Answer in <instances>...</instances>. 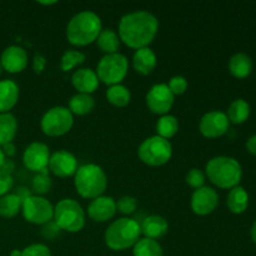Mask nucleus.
<instances>
[{
	"label": "nucleus",
	"mask_w": 256,
	"mask_h": 256,
	"mask_svg": "<svg viewBox=\"0 0 256 256\" xmlns=\"http://www.w3.org/2000/svg\"><path fill=\"white\" fill-rule=\"evenodd\" d=\"M205 174L202 172L200 169H196V168H194V169L190 170L189 172L186 174V184L189 185L190 188H192V189L198 190L200 189V188L204 186L205 184Z\"/></svg>",
	"instance_id": "f704fd0d"
},
{
	"label": "nucleus",
	"mask_w": 256,
	"mask_h": 256,
	"mask_svg": "<svg viewBox=\"0 0 256 256\" xmlns=\"http://www.w3.org/2000/svg\"><path fill=\"white\" fill-rule=\"evenodd\" d=\"M12 185H14V180L12 175L0 170V198L9 194L10 190L12 189Z\"/></svg>",
	"instance_id": "4c0bfd02"
},
{
	"label": "nucleus",
	"mask_w": 256,
	"mask_h": 256,
	"mask_svg": "<svg viewBox=\"0 0 256 256\" xmlns=\"http://www.w3.org/2000/svg\"><path fill=\"white\" fill-rule=\"evenodd\" d=\"M42 235H44V238H46V239H55L56 236H59L62 230H60L59 226L52 220V222H48V224L42 225Z\"/></svg>",
	"instance_id": "58836bf2"
},
{
	"label": "nucleus",
	"mask_w": 256,
	"mask_h": 256,
	"mask_svg": "<svg viewBox=\"0 0 256 256\" xmlns=\"http://www.w3.org/2000/svg\"><path fill=\"white\" fill-rule=\"evenodd\" d=\"M22 256H52L49 248L42 244H32L25 248L22 252Z\"/></svg>",
	"instance_id": "e433bc0d"
},
{
	"label": "nucleus",
	"mask_w": 256,
	"mask_h": 256,
	"mask_svg": "<svg viewBox=\"0 0 256 256\" xmlns=\"http://www.w3.org/2000/svg\"><path fill=\"white\" fill-rule=\"evenodd\" d=\"M128 70H129V62L126 56L120 52H115L102 58L95 72L99 78V82L112 86L120 84L126 78Z\"/></svg>",
	"instance_id": "6e6552de"
},
{
	"label": "nucleus",
	"mask_w": 256,
	"mask_h": 256,
	"mask_svg": "<svg viewBox=\"0 0 256 256\" xmlns=\"http://www.w3.org/2000/svg\"><path fill=\"white\" fill-rule=\"evenodd\" d=\"M168 86H169L170 92L174 94V96L175 95H182L188 90V80L184 76L176 75L169 80Z\"/></svg>",
	"instance_id": "c9c22d12"
},
{
	"label": "nucleus",
	"mask_w": 256,
	"mask_h": 256,
	"mask_svg": "<svg viewBox=\"0 0 256 256\" xmlns=\"http://www.w3.org/2000/svg\"><path fill=\"white\" fill-rule=\"evenodd\" d=\"M159 30V20L154 14L145 10L129 12L120 19V42L132 49L148 48L155 39Z\"/></svg>",
	"instance_id": "f257e3e1"
},
{
	"label": "nucleus",
	"mask_w": 256,
	"mask_h": 256,
	"mask_svg": "<svg viewBox=\"0 0 256 256\" xmlns=\"http://www.w3.org/2000/svg\"><path fill=\"white\" fill-rule=\"evenodd\" d=\"M99 78L94 70L89 68H82L76 70L72 76V84L79 94H89L94 92L99 88Z\"/></svg>",
	"instance_id": "a211bd4d"
},
{
	"label": "nucleus",
	"mask_w": 256,
	"mask_h": 256,
	"mask_svg": "<svg viewBox=\"0 0 256 256\" xmlns=\"http://www.w3.org/2000/svg\"><path fill=\"white\" fill-rule=\"evenodd\" d=\"M226 205L232 214H242L249 206V195L242 186H235L229 192Z\"/></svg>",
	"instance_id": "5701e85b"
},
{
	"label": "nucleus",
	"mask_w": 256,
	"mask_h": 256,
	"mask_svg": "<svg viewBox=\"0 0 256 256\" xmlns=\"http://www.w3.org/2000/svg\"><path fill=\"white\" fill-rule=\"evenodd\" d=\"M48 168L55 176L64 179L75 175L78 170V160L72 152L66 150H58L50 155Z\"/></svg>",
	"instance_id": "4468645a"
},
{
	"label": "nucleus",
	"mask_w": 256,
	"mask_h": 256,
	"mask_svg": "<svg viewBox=\"0 0 256 256\" xmlns=\"http://www.w3.org/2000/svg\"><path fill=\"white\" fill-rule=\"evenodd\" d=\"M158 64L156 54L148 48H142V49H138L134 52L132 56V66L136 70V72L142 75H149L155 70Z\"/></svg>",
	"instance_id": "6ab92c4d"
},
{
	"label": "nucleus",
	"mask_w": 256,
	"mask_h": 256,
	"mask_svg": "<svg viewBox=\"0 0 256 256\" xmlns=\"http://www.w3.org/2000/svg\"><path fill=\"white\" fill-rule=\"evenodd\" d=\"M140 228H142V234L145 238L158 240L166 234L169 230V224H168L166 219L160 215H150V216L145 218Z\"/></svg>",
	"instance_id": "412c9836"
},
{
	"label": "nucleus",
	"mask_w": 256,
	"mask_h": 256,
	"mask_svg": "<svg viewBox=\"0 0 256 256\" xmlns=\"http://www.w3.org/2000/svg\"><path fill=\"white\" fill-rule=\"evenodd\" d=\"M95 100L89 94H75L69 102V110L72 115H88L94 110Z\"/></svg>",
	"instance_id": "393cba45"
},
{
	"label": "nucleus",
	"mask_w": 256,
	"mask_h": 256,
	"mask_svg": "<svg viewBox=\"0 0 256 256\" xmlns=\"http://www.w3.org/2000/svg\"><path fill=\"white\" fill-rule=\"evenodd\" d=\"M2 72H4V69H2V64H0V75H2Z\"/></svg>",
	"instance_id": "09e8293b"
},
{
	"label": "nucleus",
	"mask_w": 256,
	"mask_h": 256,
	"mask_svg": "<svg viewBox=\"0 0 256 256\" xmlns=\"http://www.w3.org/2000/svg\"><path fill=\"white\" fill-rule=\"evenodd\" d=\"M10 256H22V252H20V250H12V252H10Z\"/></svg>",
	"instance_id": "49530a36"
},
{
	"label": "nucleus",
	"mask_w": 256,
	"mask_h": 256,
	"mask_svg": "<svg viewBox=\"0 0 256 256\" xmlns=\"http://www.w3.org/2000/svg\"><path fill=\"white\" fill-rule=\"evenodd\" d=\"M174 98L168 84H155L146 94V105L150 112L162 116L172 110Z\"/></svg>",
	"instance_id": "9b49d317"
},
{
	"label": "nucleus",
	"mask_w": 256,
	"mask_h": 256,
	"mask_svg": "<svg viewBox=\"0 0 256 256\" xmlns=\"http://www.w3.org/2000/svg\"><path fill=\"white\" fill-rule=\"evenodd\" d=\"M226 116L229 119V122H232V124H242L250 116V105L242 99L234 100L230 104Z\"/></svg>",
	"instance_id": "cd10ccee"
},
{
	"label": "nucleus",
	"mask_w": 256,
	"mask_h": 256,
	"mask_svg": "<svg viewBox=\"0 0 256 256\" xmlns=\"http://www.w3.org/2000/svg\"><path fill=\"white\" fill-rule=\"evenodd\" d=\"M22 200L16 194H6L0 198V216L12 219L22 212Z\"/></svg>",
	"instance_id": "bb28decb"
},
{
	"label": "nucleus",
	"mask_w": 256,
	"mask_h": 256,
	"mask_svg": "<svg viewBox=\"0 0 256 256\" xmlns=\"http://www.w3.org/2000/svg\"><path fill=\"white\" fill-rule=\"evenodd\" d=\"M219 204V195L212 188L202 186L192 195V209L194 214L205 216L214 212Z\"/></svg>",
	"instance_id": "2eb2a0df"
},
{
	"label": "nucleus",
	"mask_w": 256,
	"mask_h": 256,
	"mask_svg": "<svg viewBox=\"0 0 256 256\" xmlns=\"http://www.w3.org/2000/svg\"><path fill=\"white\" fill-rule=\"evenodd\" d=\"M116 202L112 196H102L92 200L88 206V216L96 222H106L116 214Z\"/></svg>",
	"instance_id": "f3484780"
},
{
	"label": "nucleus",
	"mask_w": 256,
	"mask_h": 256,
	"mask_svg": "<svg viewBox=\"0 0 256 256\" xmlns=\"http://www.w3.org/2000/svg\"><path fill=\"white\" fill-rule=\"evenodd\" d=\"M5 159H6V158H5L4 152H2V146H0V168H2V164H4Z\"/></svg>",
	"instance_id": "a18cd8bd"
},
{
	"label": "nucleus",
	"mask_w": 256,
	"mask_h": 256,
	"mask_svg": "<svg viewBox=\"0 0 256 256\" xmlns=\"http://www.w3.org/2000/svg\"><path fill=\"white\" fill-rule=\"evenodd\" d=\"M179 132V122L172 115H162L156 122V132L158 136L162 138V139H172V136L178 134Z\"/></svg>",
	"instance_id": "c756f323"
},
{
	"label": "nucleus",
	"mask_w": 256,
	"mask_h": 256,
	"mask_svg": "<svg viewBox=\"0 0 256 256\" xmlns=\"http://www.w3.org/2000/svg\"><path fill=\"white\" fill-rule=\"evenodd\" d=\"M46 66V59L42 54H35L34 60H32V69L35 74H40Z\"/></svg>",
	"instance_id": "ea45409f"
},
{
	"label": "nucleus",
	"mask_w": 256,
	"mask_h": 256,
	"mask_svg": "<svg viewBox=\"0 0 256 256\" xmlns=\"http://www.w3.org/2000/svg\"><path fill=\"white\" fill-rule=\"evenodd\" d=\"M138 208V200L134 196H122L116 202V210L124 215L132 214Z\"/></svg>",
	"instance_id": "72a5a7b5"
},
{
	"label": "nucleus",
	"mask_w": 256,
	"mask_h": 256,
	"mask_svg": "<svg viewBox=\"0 0 256 256\" xmlns=\"http://www.w3.org/2000/svg\"><path fill=\"white\" fill-rule=\"evenodd\" d=\"M102 30V20L99 15L90 10L78 12L68 22V42L74 46H86L96 42Z\"/></svg>",
	"instance_id": "f03ea898"
},
{
	"label": "nucleus",
	"mask_w": 256,
	"mask_h": 256,
	"mask_svg": "<svg viewBox=\"0 0 256 256\" xmlns=\"http://www.w3.org/2000/svg\"><path fill=\"white\" fill-rule=\"evenodd\" d=\"M52 220L62 232H78L85 226V212L75 200L62 199L54 206Z\"/></svg>",
	"instance_id": "423d86ee"
},
{
	"label": "nucleus",
	"mask_w": 256,
	"mask_h": 256,
	"mask_svg": "<svg viewBox=\"0 0 256 256\" xmlns=\"http://www.w3.org/2000/svg\"><path fill=\"white\" fill-rule=\"evenodd\" d=\"M230 122L226 114L222 112H209L202 115L199 124V130L202 136L208 139H215L225 135L229 130Z\"/></svg>",
	"instance_id": "ddd939ff"
},
{
	"label": "nucleus",
	"mask_w": 256,
	"mask_h": 256,
	"mask_svg": "<svg viewBox=\"0 0 256 256\" xmlns=\"http://www.w3.org/2000/svg\"><path fill=\"white\" fill-rule=\"evenodd\" d=\"M205 176L220 189H230L239 186L242 182V169L236 159L230 156H215L208 162Z\"/></svg>",
	"instance_id": "7ed1b4c3"
},
{
	"label": "nucleus",
	"mask_w": 256,
	"mask_h": 256,
	"mask_svg": "<svg viewBox=\"0 0 256 256\" xmlns=\"http://www.w3.org/2000/svg\"><path fill=\"white\" fill-rule=\"evenodd\" d=\"M106 99L112 105L116 108H125L130 102L132 94L129 89L122 84L112 85L106 90Z\"/></svg>",
	"instance_id": "c85d7f7f"
},
{
	"label": "nucleus",
	"mask_w": 256,
	"mask_h": 256,
	"mask_svg": "<svg viewBox=\"0 0 256 256\" xmlns=\"http://www.w3.org/2000/svg\"><path fill=\"white\" fill-rule=\"evenodd\" d=\"M50 160V150L44 142H32L22 154V162L25 168L32 172H48Z\"/></svg>",
	"instance_id": "f8f14e48"
},
{
	"label": "nucleus",
	"mask_w": 256,
	"mask_h": 256,
	"mask_svg": "<svg viewBox=\"0 0 256 256\" xmlns=\"http://www.w3.org/2000/svg\"><path fill=\"white\" fill-rule=\"evenodd\" d=\"M96 45L106 55L115 54L120 48V38L114 30L104 29L96 39Z\"/></svg>",
	"instance_id": "a878e982"
},
{
	"label": "nucleus",
	"mask_w": 256,
	"mask_h": 256,
	"mask_svg": "<svg viewBox=\"0 0 256 256\" xmlns=\"http://www.w3.org/2000/svg\"><path fill=\"white\" fill-rule=\"evenodd\" d=\"M2 152H4L5 158H10V156H14L15 155V145L12 142H8V144L2 145Z\"/></svg>",
	"instance_id": "a19ab883"
},
{
	"label": "nucleus",
	"mask_w": 256,
	"mask_h": 256,
	"mask_svg": "<svg viewBox=\"0 0 256 256\" xmlns=\"http://www.w3.org/2000/svg\"><path fill=\"white\" fill-rule=\"evenodd\" d=\"M76 192L84 199H96L102 196L108 186V178L102 166L85 164L78 168L74 175Z\"/></svg>",
	"instance_id": "20e7f679"
},
{
	"label": "nucleus",
	"mask_w": 256,
	"mask_h": 256,
	"mask_svg": "<svg viewBox=\"0 0 256 256\" xmlns=\"http://www.w3.org/2000/svg\"><path fill=\"white\" fill-rule=\"evenodd\" d=\"M85 60V55L78 50H66L62 54V60H60V68L62 72H70L78 65L82 64Z\"/></svg>",
	"instance_id": "2f4dec72"
},
{
	"label": "nucleus",
	"mask_w": 256,
	"mask_h": 256,
	"mask_svg": "<svg viewBox=\"0 0 256 256\" xmlns=\"http://www.w3.org/2000/svg\"><path fill=\"white\" fill-rule=\"evenodd\" d=\"M18 132L16 118L10 112L0 114V146L12 142Z\"/></svg>",
	"instance_id": "b1692460"
},
{
	"label": "nucleus",
	"mask_w": 256,
	"mask_h": 256,
	"mask_svg": "<svg viewBox=\"0 0 256 256\" xmlns=\"http://www.w3.org/2000/svg\"><path fill=\"white\" fill-rule=\"evenodd\" d=\"M142 228L134 219L122 218L109 225L105 232V244L115 252H122L134 246L140 239Z\"/></svg>",
	"instance_id": "39448f33"
},
{
	"label": "nucleus",
	"mask_w": 256,
	"mask_h": 256,
	"mask_svg": "<svg viewBox=\"0 0 256 256\" xmlns=\"http://www.w3.org/2000/svg\"><path fill=\"white\" fill-rule=\"evenodd\" d=\"M246 149L250 154L256 156V134L252 135V138H249V140L246 142Z\"/></svg>",
	"instance_id": "79ce46f5"
},
{
	"label": "nucleus",
	"mask_w": 256,
	"mask_h": 256,
	"mask_svg": "<svg viewBox=\"0 0 256 256\" xmlns=\"http://www.w3.org/2000/svg\"><path fill=\"white\" fill-rule=\"evenodd\" d=\"M39 4H42V5H54V4H56V2H39Z\"/></svg>",
	"instance_id": "de8ad7c7"
},
{
	"label": "nucleus",
	"mask_w": 256,
	"mask_h": 256,
	"mask_svg": "<svg viewBox=\"0 0 256 256\" xmlns=\"http://www.w3.org/2000/svg\"><path fill=\"white\" fill-rule=\"evenodd\" d=\"M28 52L18 45H12L2 50L0 56V64L5 72L10 74H18L28 66Z\"/></svg>",
	"instance_id": "dca6fc26"
},
{
	"label": "nucleus",
	"mask_w": 256,
	"mask_h": 256,
	"mask_svg": "<svg viewBox=\"0 0 256 256\" xmlns=\"http://www.w3.org/2000/svg\"><path fill=\"white\" fill-rule=\"evenodd\" d=\"M134 256H162V249L156 240L139 239V242L132 246Z\"/></svg>",
	"instance_id": "7c9ffc66"
},
{
	"label": "nucleus",
	"mask_w": 256,
	"mask_h": 256,
	"mask_svg": "<svg viewBox=\"0 0 256 256\" xmlns=\"http://www.w3.org/2000/svg\"><path fill=\"white\" fill-rule=\"evenodd\" d=\"M50 188H52V179L48 175V172L35 175L34 179H32V190L39 196L42 194H46L50 190Z\"/></svg>",
	"instance_id": "473e14b6"
},
{
	"label": "nucleus",
	"mask_w": 256,
	"mask_h": 256,
	"mask_svg": "<svg viewBox=\"0 0 256 256\" xmlns=\"http://www.w3.org/2000/svg\"><path fill=\"white\" fill-rule=\"evenodd\" d=\"M250 235H252V240L256 244V222L252 224V230H250Z\"/></svg>",
	"instance_id": "c03bdc74"
},
{
	"label": "nucleus",
	"mask_w": 256,
	"mask_h": 256,
	"mask_svg": "<svg viewBox=\"0 0 256 256\" xmlns=\"http://www.w3.org/2000/svg\"><path fill=\"white\" fill-rule=\"evenodd\" d=\"M139 159L149 166H162L172 156V146L169 140L154 135L140 144L138 150Z\"/></svg>",
	"instance_id": "0eeeda50"
},
{
	"label": "nucleus",
	"mask_w": 256,
	"mask_h": 256,
	"mask_svg": "<svg viewBox=\"0 0 256 256\" xmlns=\"http://www.w3.org/2000/svg\"><path fill=\"white\" fill-rule=\"evenodd\" d=\"M229 70L232 76L238 79H245L252 72V58L244 52H238L232 55L229 62Z\"/></svg>",
	"instance_id": "4be33fe9"
},
{
	"label": "nucleus",
	"mask_w": 256,
	"mask_h": 256,
	"mask_svg": "<svg viewBox=\"0 0 256 256\" xmlns=\"http://www.w3.org/2000/svg\"><path fill=\"white\" fill-rule=\"evenodd\" d=\"M19 100V86L10 79L0 80V114L9 112Z\"/></svg>",
	"instance_id": "aec40b11"
},
{
	"label": "nucleus",
	"mask_w": 256,
	"mask_h": 256,
	"mask_svg": "<svg viewBox=\"0 0 256 256\" xmlns=\"http://www.w3.org/2000/svg\"><path fill=\"white\" fill-rule=\"evenodd\" d=\"M74 116L68 108L54 106L48 110L42 118L40 126L48 136H62L72 130Z\"/></svg>",
	"instance_id": "1a4fd4ad"
},
{
	"label": "nucleus",
	"mask_w": 256,
	"mask_h": 256,
	"mask_svg": "<svg viewBox=\"0 0 256 256\" xmlns=\"http://www.w3.org/2000/svg\"><path fill=\"white\" fill-rule=\"evenodd\" d=\"M22 212L24 219L30 224L45 225L54 218V206L45 198L30 195L22 202Z\"/></svg>",
	"instance_id": "9d476101"
},
{
	"label": "nucleus",
	"mask_w": 256,
	"mask_h": 256,
	"mask_svg": "<svg viewBox=\"0 0 256 256\" xmlns=\"http://www.w3.org/2000/svg\"><path fill=\"white\" fill-rule=\"evenodd\" d=\"M0 170H2V172H8V174L12 175V172L14 170V162L9 159H5L4 164H2V166L0 168Z\"/></svg>",
	"instance_id": "37998d69"
}]
</instances>
